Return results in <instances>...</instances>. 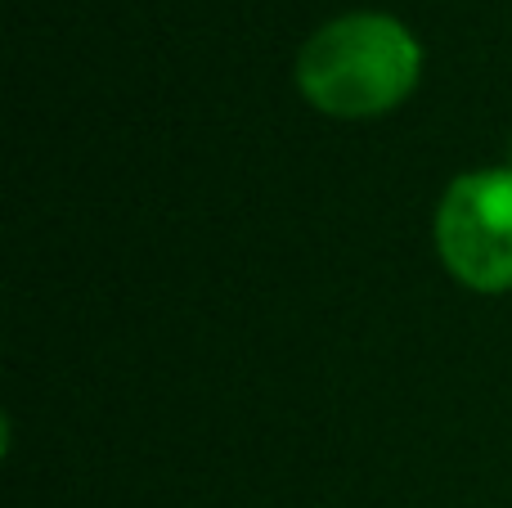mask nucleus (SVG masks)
Listing matches in <instances>:
<instances>
[{"mask_svg": "<svg viewBox=\"0 0 512 508\" xmlns=\"http://www.w3.org/2000/svg\"><path fill=\"white\" fill-rule=\"evenodd\" d=\"M423 50L391 14H342L306 36L297 54V86L324 117L369 122L400 108L418 86Z\"/></svg>", "mask_w": 512, "mask_h": 508, "instance_id": "obj_1", "label": "nucleus"}, {"mask_svg": "<svg viewBox=\"0 0 512 508\" xmlns=\"http://www.w3.org/2000/svg\"><path fill=\"white\" fill-rule=\"evenodd\" d=\"M436 252L477 293L512 288V167H481L450 180L436 207Z\"/></svg>", "mask_w": 512, "mask_h": 508, "instance_id": "obj_2", "label": "nucleus"}]
</instances>
